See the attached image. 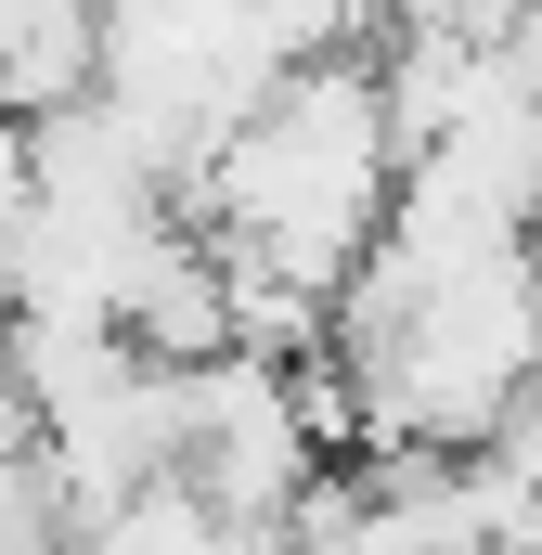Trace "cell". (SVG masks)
I'll use <instances>...</instances> for the list:
<instances>
[{
  "label": "cell",
  "mask_w": 542,
  "mask_h": 555,
  "mask_svg": "<svg viewBox=\"0 0 542 555\" xmlns=\"http://www.w3.org/2000/svg\"><path fill=\"white\" fill-rule=\"evenodd\" d=\"M388 181H401V130L375 104V52L362 39H323L297 65H271V91L233 117V130L194 155L181 181V220L220 233L233 259L336 297V272L375 246L388 220Z\"/></svg>",
  "instance_id": "obj_1"
},
{
  "label": "cell",
  "mask_w": 542,
  "mask_h": 555,
  "mask_svg": "<svg viewBox=\"0 0 542 555\" xmlns=\"http://www.w3.org/2000/svg\"><path fill=\"white\" fill-rule=\"evenodd\" d=\"M91 39H104V0H0V104L39 117L91 91Z\"/></svg>",
  "instance_id": "obj_2"
},
{
  "label": "cell",
  "mask_w": 542,
  "mask_h": 555,
  "mask_svg": "<svg viewBox=\"0 0 542 555\" xmlns=\"http://www.w3.org/2000/svg\"><path fill=\"white\" fill-rule=\"evenodd\" d=\"M504 65L542 91V0H517V13H504Z\"/></svg>",
  "instance_id": "obj_3"
}]
</instances>
